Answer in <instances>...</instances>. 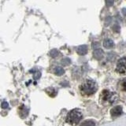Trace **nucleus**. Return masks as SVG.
<instances>
[{
	"instance_id": "1",
	"label": "nucleus",
	"mask_w": 126,
	"mask_h": 126,
	"mask_svg": "<svg viewBox=\"0 0 126 126\" xmlns=\"http://www.w3.org/2000/svg\"><path fill=\"white\" fill-rule=\"evenodd\" d=\"M80 92L84 95H91L97 91V85L95 82L92 80H86L82 83L80 87Z\"/></svg>"
},
{
	"instance_id": "2",
	"label": "nucleus",
	"mask_w": 126,
	"mask_h": 126,
	"mask_svg": "<svg viewBox=\"0 0 126 126\" xmlns=\"http://www.w3.org/2000/svg\"><path fill=\"white\" fill-rule=\"evenodd\" d=\"M82 118V113L79 110H73L68 113L66 121L71 125H77Z\"/></svg>"
},
{
	"instance_id": "3",
	"label": "nucleus",
	"mask_w": 126,
	"mask_h": 126,
	"mask_svg": "<svg viewBox=\"0 0 126 126\" xmlns=\"http://www.w3.org/2000/svg\"><path fill=\"white\" fill-rule=\"evenodd\" d=\"M116 98V94L110 92L108 90H103L101 94V99L103 102H108L110 103L114 102Z\"/></svg>"
},
{
	"instance_id": "4",
	"label": "nucleus",
	"mask_w": 126,
	"mask_h": 126,
	"mask_svg": "<svg viewBox=\"0 0 126 126\" xmlns=\"http://www.w3.org/2000/svg\"><path fill=\"white\" fill-rule=\"evenodd\" d=\"M116 70L119 73H126V58H123L118 61L117 64Z\"/></svg>"
},
{
	"instance_id": "5",
	"label": "nucleus",
	"mask_w": 126,
	"mask_h": 126,
	"mask_svg": "<svg viewBox=\"0 0 126 126\" xmlns=\"http://www.w3.org/2000/svg\"><path fill=\"white\" fill-rule=\"evenodd\" d=\"M110 113H111V116L113 117L120 116L122 113V107L120 106H115V107H113L111 110H110Z\"/></svg>"
},
{
	"instance_id": "6",
	"label": "nucleus",
	"mask_w": 126,
	"mask_h": 126,
	"mask_svg": "<svg viewBox=\"0 0 126 126\" xmlns=\"http://www.w3.org/2000/svg\"><path fill=\"white\" fill-rule=\"evenodd\" d=\"M103 45H104V47H106V48L111 49V48H113V47H114V43H113V41L112 40V39H106V40L104 41Z\"/></svg>"
},
{
	"instance_id": "7",
	"label": "nucleus",
	"mask_w": 126,
	"mask_h": 126,
	"mask_svg": "<svg viewBox=\"0 0 126 126\" xmlns=\"http://www.w3.org/2000/svg\"><path fill=\"white\" fill-rule=\"evenodd\" d=\"M119 88L122 91H126V79H124L119 83Z\"/></svg>"
},
{
	"instance_id": "8",
	"label": "nucleus",
	"mask_w": 126,
	"mask_h": 126,
	"mask_svg": "<svg viewBox=\"0 0 126 126\" xmlns=\"http://www.w3.org/2000/svg\"><path fill=\"white\" fill-rule=\"evenodd\" d=\"M95 123L93 121H86L84 122H83L80 126H94Z\"/></svg>"
},
{
	"instance_id": "9",
	"label": "nucleus",
	"mask_w": 126,
	"mask_h": 126,
	"mask_svg": "<svg viewBox=\"0 0 126 126\" xmlns=\"http://www.w3.org/2000/svg\"><path fill=\"white\" fill-rule=\"evenodd\" d=\"M106 5L108 6H113L114 0H106Z\"/></svg>"
},
{
	"instance_id": "10",
	"label": "nucleus",
	"mask_w": 126,
	"mask_h": 126,
	"mask_svg": "<svg viewBox=\"0 0 126 126\" xmlns=\"http://www.w3.org/2000/svg\"><path fill=\"white\" fill-rule=\"evenodd\" d=\"M2 108H6V107H8V104L6 103V102H3V103L2 104Z\"/></svg>"
}]
</instances>
